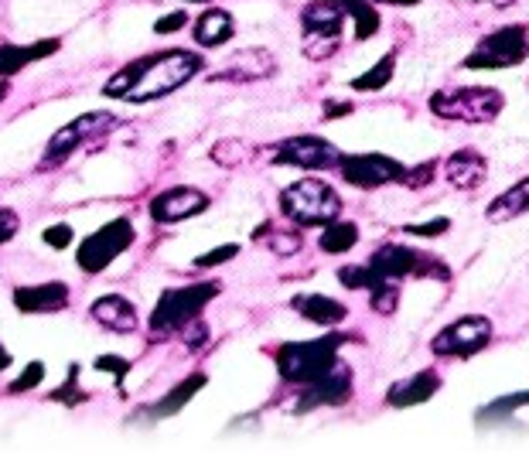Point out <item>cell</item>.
<instances>
[{"label":"cell","instance_id":"obj_18","mask_svg":"<svg viewBox=\"0 0 529 457\" xmlns=\"http://www.w3.org/2000/svg\"><path fill=\"white\" fill-rule=\"evenodd\" d=\"M62 48L59 38H45V41H35V45H18V41H4L0 45V79H11L24 72L28 65L41 62V58L55 55Z\"/></svg>","mask_w":529,"mask_h":457},{"label":"cell","instance_id":"obj_45","mask_svg":"<svg viewBox=\"0 0 529 457\" xmlns=\"http://www.w3.org/2000/svg\"><path fill=\"white\" fill-rule=\"evenodd\" d=\"M342 113H352V103H328L325 116L332 120V116H342Z\"/></svg>","mask_w":529,"mask_h":457},{"label":"cell","instance_id":"obj_43","mask_svg":"<svg viewBox=\"0 0 529 457\" xmlns=\"http://www.w3.org/2000/svg\"><path fill=\"white\" fill-rule=\"evenodd\" d=\"M41 239H45L48 246H55V249H65L72 243V229L69 226H48L45 232H41Z\"/></svg>","mask_w":529,"mask_h":457},{"label":"cell","instance_id":"obj_8","mask_svg":"<svg viewBox=\"0 0 529 457\" xmlns=\"http://www.w3.org/2000/svg\"><path fill=\"white\" fill-rule=\"evenodd\" d=\"M529 58V28L526 24H509V28L492 31L475 45V52L465 58V69H512V65Z\"/></svg>","mask_w":529,"mask_h":457},{"label":"cell","instance_id":"obj_35","mask_svg":"<svg viewBox=\"0 0 529 457\" xmlns=\"http://www.w3.org/2000/svg\"><path fill=\"white\" fill-rule=\"evenodd\" d=\"M76 379H79V365H72V369H69V379H65L62 389H55L52 400H59V403H65V406H79L82 400H86V393H79Z\"/></svg>","mask_w":529,"mask_h":457},{"label":"cell","instance_id":"obj_24","mask_svg":"<svg viewBox=\"0 0 529 457\" xmlns=\"http://www.w3.org/2000/svg\"><path fill=\"white\" fill-rule=\"evenodd\" d=\"M205 382H209V376H205V372H192V376H188V379H181L178 386L171 389V393L164 396L161 403H154V406H151V417H154V420L175 417V413H181V406H188V403L195 400V393L205 386Z\"/></svg>","mask_w":529,"mask_h":457},{"label":"cell","instance_id":"obj_14","mask_svg":"<svg viewBox=\"0 0 529 457\" xmlns=\"http://www.w3.org/2000/svg\"><path fill=\"white\" fill-rule=\"evenodd\" d=\"M277 72V62L267 48H239L222 62V69L212 72V82H260Z\"/></svg>","mask_w":529,"mask_h":457},{"label":"cell","instance_id":"obj_21","mask_svg":"<svg viewBox=\"0 0 529 457\" xmlns=\"http://www.w3.org/2000/svg\"><path fill=\"white\" fill-rule=\"evenodd\" d=\"M294 311L301 314L304 321L321 324V328H335V324H342L345 318H349V307L338 304L335 297H325V294L294 297Z\"/></svg>","mask_w":529,"mask_h":457},{"label":"cell","instance_id":"obj_25","mask_svg":"<svg viewBox=\"0 0 529 457\" xmlns=\"http://www.w3.org/2000/svg\"><path fill=\"white\" fill-rule=\"evenodd\" d=\"M345 11L335 4V0H314L301 11V24L304 31H342Z\"/></svg>","mask_w":529,"mask_h":457},{"label":"cell","instance_id":"obj_33","mask_svg":"<svg viewBox=\"0 0 529 457\" xmlns=\"http://www.w3.org/2000/svg\"><path fill=\"white\" fill-rule=\"evenodd\" d=\"M41 382H45V362H31L28 369H24L21 376L11 382V389H7V393H11V396L31 393V389H38Z\"/></svg>","mask_w":529,"mask_h":457},{"label":"cell","instance_id":"obj_29","mask_svg":"<svg viewBox=\"0 0 529 457\" xmlns=\"http://www.w3.org/2000/svg\"><path fill=\"white\" fill-rule=\"evenodd\" d=\"M345 14H349L352 24H355L352 28L355 41H366L379 31V11H376V4H369V0H362V4H349L345 7Z\"/></svg>","mask_w":529,"mask_h":457},{"label":"cell","instance_id":"obj_40","mask_svg":"<svg viewBox=\"0 0 529 457\" xmlns=\"http://www.w3.org/2000/svg\"><path fill=\"white\" fill-rule=\"evenodd\" d=\"M96 369H99V372H110V376L117 379V386H120V382L127 379V372H130V362L120 359V355H99V359H96Z\"/></svg>","mask_w":529,"mask_h":457},{"label":"cell","instance_id":"obj_36","mask_svg":"<svg viewBox=\"0 0 529 457\" xmlns=\"http://www.w3.org/2000/svg\"><path fill=\"white\" fill-rule=\"evenodd\" d=\"M434 171H437V161H427V164H417V168H407V174H403L400 185L407 188H424L434 181Z\"/></svg>","mask_w":529,"mask_h":457},{"label":"cell","instance_id":"obj_38","mask_svg":"<svg viewBox=\"0 0 529 457\" xmlns=\"http://www.w3.org/2000/svg\"><path fill=\"white\" fill-rule=\"evenodd\" d=\"M270 249H274V256H294L297 249H301V236H297V232H274V236H270Z\"/></svg>","mask_w":529,"mask_h":457},{"label":"cell","instance_id":"obj_39","mask_svg":"<svg viewBox=\"0 0 529 457\" xmlns=\"http://www.w3.org/2000/svg\"><path fill=\"white\" fill-rule=\"evenodd\" d=\"M448 229H451L448 219H431V222H413V226H403V232H410V236H424V239H437V236H444Z\"/></svg>","mask_w":529,"mask_h":457},{"label":"cell","instance_id":"obj_37","mask_svg":"<svg viewBox=\"0 0 529 457\" xmlns=\"http://www.w3.org/2000/svg\"><path fill=\"white\" fill-rule=\"evenodd\" d=\"M233 256H239V246H236V243H226V246L212 249V253L198 256L195 267H198V270H205V267H219V263H229V260H233Z\"/></svg>","mask_w":529,"mask_h":457},{"label":"cell","instance_id":"obj_2","mask_svg":"<svg viewBox=\"0 0 529 457\" xmlns=\"http://www.w3.org/2000/svg\"><path fill=\"white\" fill-rule=\"evenodd\" d=\"M219 297L216 280H205V284H188V287H168L157 297V307L151 311V335L157 342L171 335H181L195 318H202V307Z\"/></svg>","mask_w":529,"mask_h":457},{"label":"cell","instance_id":"obj_1","mask_svg":"<svg viewBox=\"0 0 529 457\" xmlns=\"http://www.w3.org/2000/svg\"><path fill=\"white\" fill-rule=\"evenodd\" d=\"M202 55L188 48H168V52L144 55L123 69L103 86L106 99H127V103H154L171 96L185 82H192L202 72Z\"/></svg>","mask_w":529,"mask_h":457},{"label":"cell","instance_id":"obj_49","mask_svg":"<svg viewBox=\"0 0 529 457\" xmlns=\"http://www.w3.org/2000/svg\"><path fill=\"white\" fill-rule=\"evenodd\" d=\"M495 7H506V4H516V0H492Z\"/></svg>","mask_w":529,"mask_h":457},{"label":"cell","instance_id":"obj_5","mask_svg":"<svg viewBox=\"0 0 529 457\" xmlns=\"http://www.w3.org/2000/svg\"><path fill=\"white\" fill-rule=\"evenodd\" d=\"M506 106V96L492 86H461L441 89L431 96V113L454 123H492Z\"/></svg>","mask_w":529,"mask_h":457},{"label":"cell","instance_id":"obj_9","mask_svg":"<svg viewBox=\"0 0 529 457\" xmlns=\"http://www.w3.org/2000/svg\"><path fill=\"white\" fill-rule=\"evenodd\" d=\"M270 161L291 164V168H304V171H328L342 164V151L325 137L301 134V137H287V140H280V144H274Z\"/></svg>","mask_w":529,"mask_h":457},{"label":"cell","instance_id":"obj_47","mask_svg":"<svg viewBox=\"0 0 529 457\" xmlns=\"http://www.w3.org/2000/svg\"><path fill=\"white\" fill-rule=\"evenodd\" d=\"M390 4H400V7H410V4H420V0H390Z\"/></svg>","mask_w":529,"mask_h":457},{"label":"cell","instance_id":"obj_22","mask_svg":"<svg viewBox=\"0 0 529 457\" xmlns=\"http://www.w3.org/2000/svg\"><path fill=\"white\" fill-rule=\"evenodd\" d=\"M233 28H236L233 14L222 11V7H212V11H205L202 18L195 21V41H198V48H219V45H226V41L233 38Z\"/></svg>","mask_w":529,"mask_h":457},{"label":"cell","instance_id":"obj_17","mask_svg":"<svg viewBox=\"0 0 529 457\" xmlns=\"http://www.w3.org/2000/svg\"><path fill=\"white\" fill-rule=\"evenodd\" d=\"M444 178L451 181L458 191H475L478 185H485L489 178V161L475 151V147H461L444 161Z\"/></svg>","mask_w":529,"mask_h":457},{"label":"cell","instance_id":"obj_20","mask_svg":"<svg viewBox=\"0 0 529 457\" xmlns=\"http://www.w3.org/2000/svg\"><path fill=\"white\" fill-rule=\"evenodd\" d=\"M89 314H93L96 324H103L106 331H117V335H134V331L140 328L137 307L130 304L127 297H120V294L99 297Z\"/></svg>","mask_w":529,"mask_h":457},{"label":"cell","instance_id":"obj_10","mask_svg":"<svg viewBox=\"0 0 529 457\" xmlns=\"http://www.w3.org/2000/svg\"><path fill=\"white\" fill-rule=\"evenodd\" d=\"M117 116L113 113H86V116H76L72 123H65L62 130H55L52 140H48L45 147V164H59L65 161L72 151H79L82 144H89V140H99L103 134H110V130H117Z\"/></svg>","mask_w":529,"mask_h":457},{"label":"cell","instance_id":"obj_13","mask_svg":"<svg viewBox=\"0 0 529 457\" xmlns=\"http://www.w3.org/2000/svg\"><path fill=\"white\" fill-rule=\"evenodd\" d=\"M349 396H352V369L349 365H335L328 376H321V379H314L304 386V393H301V400H297L294 410L308 413V410H318V406H342Z\"/></svg>","mask_w":529,"mask_h":457},{"label":"cell","instance_id":"obj_12","mask_svg":"<svg viewBox=\"0 0 529 457\" xmlns=\"http://www.w3.org/2000/svg\"><path fill=\"white\" fill-rule=\"evenodd\" d=\"M338 171L355 188H383L393 185V181H403V174H407L400 161L386 154H342Z\"/></svg>","mask_w":529,"mask_h":457},{"label":"cell","instance_id":"obj_46","mask_svg":"<svg viewBox=\"0 0 529 457\" xmlns=\"http://www.w3.org/2000/svg\"><path fill=\"white\" fill-rule=\"evenodd\" d=\"M7 365H11V352H7V348H4V345H0V372H4V369H7Z\"/></svg>","mask_w":529,"mask_h":457},{"label":"cell","instance_id":"obj_19","mask_svg":"<svg viewBox=\"0 0 529 457\" xmlns=\"http://www.w3.org/2000/svg\"><path fill=\"white\" fill-rule=\"evenodd\" d=\"M441 389V376L434 369H420L413 372L410 379L393 382L390 393H386V403L396 406V410H407V406H420L427 400H434V393Z\"/></svg>","mask_w":529,"mask_h":457},{"label":"cell","instance_id":"obj_34","mask_svg":"<svg viewBox=\"0 0 529 457\" xmlns=\"http://www.w3.org/2000/svg\"><path fill=\"white\" fill-rule=\"evenodd\" d=\"M396 301H400V284H379L369 290V304L376 314H393Z\"/></svg>","mask_w":529,"mask_h":457},{"label":"cell","instance_id":"obj_32","mask_svg":"<svg viewBox=\"0 0 529 457\" xmlns=\"http://www.w3.org/2000/svg\"><path fill=\"white\" fill-rule=\"evenodd\" d=\"M338 280H342V287H349V290H373L376 287V277H373V270H369V263H355V267H342L338 270Z\"/></svg>","mask_w":529,"mask_h":457},{"label":"cell","instance_id":"obj_30","mask_svg":"<svg viewBox=\"0 0 529 457\" xmlns=\"http://www.w3.org/2000/svg\"><path fill=\"white\" fill-rule=\"evenodd\" d=\"M253 157V147L243 144V140H219L216 147H212V161L222 164V168H239V164H246Z\"/></svg>","mask_w":529,"mask_h":457},{"label":"cell","instance_id":"obj_41","mask_svg":"<svg viewBox=\"0 0 529 457\" xmlns=\"http://www.w3.org/2000/svg\"><path fill=\"white\" fill-rule=\"evenodd\" d=\"M188 24V11H171L164 14V18L154 21V31L157 35H175V31H181Z\"/></svg>","mask_w":529,"mask_h":457},{"label":"cell","instance_id":"obj_26","mask_svg":"<svg viewBox=\"0 0 529 457\" xmlns=\"http://www.w3.org/2000/svg\"><path fill=\"white\" fill-rule=\"evenodd\" d=\"M359 243V226L355 222H328L325 229H321V236H318V246H321V253H332V256H342V253H349V249Z\"/></svg>","mask_w":529,"mask_h":457},{"label":"cell","instance_id":"obj_6","mask_svg":"<svg viewBox=\"0 0 529 457\" xmlns=\"http://www.w3.org/2000/svg\"><path fill=\"white\" fill-rule=\"evenodd\" d=\"M369 270L379 284H400L407 277H437V280H448V267L437 263V256H427L420 249L400 246V243H386L379 246L369 260Z\"/></svg>","mask_w":529,"mask_h":457},{"label":"cell","instance_id":"obj_3","mask_svg":"<svg viewBox=\"0 0 529 457\" xmlns=\"http://www.w3.org/2000/svg\"><path fill=\"white\" fill-rule=\"evenodd\" d=\"M345 335L311 338V342H287L277 348V372L284 382L294 386H308V382L328 376L338 365V348Z\"/></svg>","mask_w":529,"mask_h":457},{"label":"cell","instance_id":"obj_23","mask_svg":"<svg viewBox=\"0 0 529 457\" xmlns=\"http://www.w3.org/2000/svg\"><path fill=\"white\" fill-rule=\"evenodd\" d=\"M529 212V174L523 181H516L509 191H502L499 198L485 209V219L489 222H509V219H519V215Z\"/></svg>","mask_w":529,"mask_h":457},{"label":"cell","instance_id":"obj_31","mask_svg":"<svg viewBox=\"0 0 529 457\" xmlns=\"http://www.w3.org/2000/svg\"><path fill=\"white\" fill-rule=\"evenodd\" d=\"M519 406H529V389L523 393H512V396H499V400H492L485 410H478V423H495L499 417H506V413L519 410Z\"/></svg>","mask_w":529,"mask_h":457},{"label":"cell","instance_id":"obj_16","mask_svg":"<svg viewBox=\"0 0 529 457\" xmlns=\"http://www.w3.org/2000/svg\"><path fill=\"white\" fill-rule=\"evenodd\" d=\"M69 284L48 280V284H31L14 290V307L21 314H59L69 307Z\"/></svg>","mask_w":529,"mask_h":457},{"label":"cell","instance_id":"obj_11","mask_svg":"<svg viewBox=\"0 0 529 457\" xmlns=\"http://www.w3.org/2000/svg\"><path fill=\"white\" fill-rule=\"evenodd\" d=\"M492 338V321L478 318V314H468V318H458L448 324L444 331H437V338L431 342L434 355H451V359H468V355L482 352Z\"/></svg>","mask_w":529,"mask_h":457},{"label":"cell","instance_id":"obj_15","mask_svg":"<svg viewBox=\"0 0 529 457\" xmlns=\"http://www.w3.org/2000/svg\"><path fill=\"white\" fill-rule=\"evenodd\" d=\"M209 209V195L198 188H168L151 202V219L168 226V222H185L192 215H202Z\"/></svg>","mask_w":529,"mask_h":457},{"label":"cell","instance_id":"obj_7","mask_svg":"<svg viewBox=\"0 0 529 457\" xmlns=\"http://www.w3.org/2000/svg\"><path fill=\"white\" fill-rule=\"evenodd\" d=\"M134 239H137V229L130 219L106 222V226H99L93 236H86L79 243V253H76L79 270L82 273H103L117 256H123L130 246H134Z\"/></svg>","mask_w":529,"mask_h":457},{"label":"cell","instance_id":"obj_27","mask_svg":"<svg viewBox=\"0 0 529 457\" xmlns=\"http://www.w3.org/2000/svg\"><path fill=\"white\" fill-rule=\"evenodd\" d=\"M393 72H396V52H386L373 69L362 72L359 79H352V89L355 93H379V89H386L393 82Z\"/></svg>","mask_w":529,"mask_h":457},{"label":"cell","instance_id":"obj_4","mask_svg":"<svg viewBox=\"0 0 529 457\" xmlns=\"http://www.w3.org/2000/svg\"><path fill=\"white\" fill-rule=\"evenodd\" d=\"M280 212L297 226H328L342 215V198L318 178H301L280 191Z\"/></svg>","mask_w":529,"mask_h":457},{"label":"cell","instance_id":"obj_48","mask_svg":"<svg viewBox=\"0 0 529 457\" xmlns=\"http://www.w3.org/2000/svg\"><path fill=\"white\" fill-rule=\"evenodd\" d=\"M7 96V79H0V99Z\"/></svg>","mask_w":529,"mask_h":457},{"label":"cell","instance_id":"obj_44","mask_svg":"<svg viewBox=\"0 0 529 457\" xmlns=\"http://www.w3.org/2000/svg\"><path fill=\"white\" fill-rule=\"evenodd\" d=\"M14 232H18V215L7 212V209H0V243H7Z\"/></svg>","mask_w":529,"mask_h":457},{"label":"cell","instance_id":"obj_28","mask_svg":"<svg viewBox=\"0 0 529 457\" xmlns=\"http://www.w3.org/2000/svg\"><path fill=\"white\" fill-rule=\"evenodd\" d=\"M304 55L311 62H325L342 48V31H304Z\"/></svg>","mask_w":529,"mask_h":457},{"label":"cell","instance_id":"obj_42","mask_svg":"<svg viewBox=\"0 0 529 457\" xmlns=\"http://www.w3.org/2000/svg\"><path fill=\"white\" fill-rule=\"evenodd\" d=\"M181 338H185L188 348H202L205 342H209V328L202 324V318H195L185 331H181Z\"/></svg>","mask_w":529,"mask_h":457}]
</instances>
